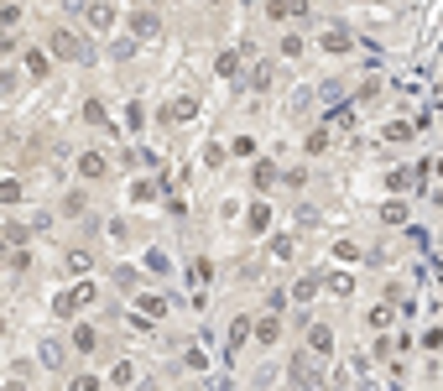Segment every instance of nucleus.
Here are the masks:
<instances>
[{"label": "nucleus", "instance_id": "42", "mask_svg": "<svg viewBox=\"0 0 443 391\" xmlns=\"http://www.w3.org/2000/svg\"><path fill=\"white\" fill-rule=\"evenodd\" d=\"M146 6H152V0H146Z\"/></svg>", "mask_w": 443, "mask_h": 391}, {"label": "nucleus", "instance_id": "24", "mask_svg": "<svg viewBox=\"0 0 443 391\" xmlns=\"http://www.w3.org/2000/svg\"><path fill=\"white\" fill-rule=\"evenodd\" d=\"M334 255H339V261H360V240H339Z\"/></svg>", "mask_w": 443, "mask_h": 391}, {"label": "nucleus", "instance_id": "33", "mask_svg": "<svg viewBox=\"0 0 443 391\" xmlns=\"http://www.w3.org/2000/svg\"><path fill=\"white\" fill-rule=\"evenodd\" d=\"M68 391H99V375H73Z\"/></svg>", "mask_w": 443, "mask_h": 391}, {"label": "nucleus", "instance_id": "38", "mask_svg": "<svg viewBox=\"0 0 443 391\" xmlns=\"http://www.w3.org/2000/svg\"><path fill=\"white\" fill-rule=\"evenodd\" d=\"M235 68H240L235 52H219V73H224V78H235Z\"/></svg>", "mask_w": 443, "mask_h": 391}, {"label": "nucleus", "instance_id": "9", "mask_svg": "<svg viewBox=\"0 0 443 391\" xmlns=\"http://www.w3.org/2000/svg\"><path fill=\"white\" fill-rule=\"evenodd\" d=\"M324 52H334V58H339V52H350V32L329 26V32H324Z\"/></svg>", "mask_w": 443, "mask_h": 391}, {"label": "nucleus", "instance_id": "8", "mask_svg": "<svg viewBox=\"0 0 443 391\" xmlns=\"http://www.w3.org/2000/svg\"><path fill=\"white\" fill-rule=\"evenodd\" d=\"M277 339H281V323H277V318H261V323H256V344H261V349H272Z\"/></svg>", "mask_w": 443, "mask_h": 391}, {"label": "nucleus", "instance_id": "10", "mask_svg": "<svg viewBox=\"0 0 443 391\" xmlns=\"http://www.w3.org/2000/svg\"><path fill=\"white\" fill-rule=\"evenodd\" d=\"M209 277H214V261H209V255H198V261H193V272H188V282H193V292L204 287Z\"/></svg>", "mask_w": 443, "mask_h": 391}, {"label": "nucleus", "instance_id": "41", "mask_svg": "<svg viewBox=\"0 0 443 391\" xmlns=\"http://www.w3.org/2000/svg\"><path fill=\"white\" fill-rule=\"evenodd\" d=\"M214 6H219V0H214Z\"/></svg>", "mask_w": 443, "mask_h": 391}, {"label": "nucleus", "instance_id": "34", "mask_svg": "<svg viewBox=\"0 0 443 391\" xmlns=\"http://www.w3.org/2000/svg\"><path fill=\"white\" fill-rule=\"evenodd\" d=\"M73 298H78V308H89V303H94V282H78Z\"/></svg>", "mask_w": 443, "mask_h": 391}, {"label": "nucleus", "instance_id": "26", "mask_svg": "<svg viewBox=\"0 0 443 391\" xmlns=\"http://www.w3.org/2000/svg\"><path fill=\"white\" fill-rule=\"evenodd\" d=\"M230 152H235V157H256V136H235Z\"/></svg>", "mask_w": 443, "mask_h": 391}, {"label": "nucleus", "instance_id": "21", "mask_svg": "<svg viewBox=\"0 0 443 391\" xmlns=\"http://www.w3.org/2000/svg\"><path fill=\"white\" fill-rule=\"evenodd\" d=\"M68 277H89V255L84 251H68Z\"/></svg>", "mask_w": 443, "mask_h": 391}, {"label": "nucleus", "instance_id": "1", "mask_svg": "<svg viewBox=\"0 0 443 391\" xmlns=\"http://www.w3.org/2000/svg\"><path fill=\"white\" fill-rule=\"evenodd\" d=\"M47 47H52V58H63V63H89V58H94V52H89V42H84V37H73L68 26H58Z\"/></svg>", "mask_w": 443, "mask_h": 391}, {"label": "nucleus", "instance_id": "14", "mask_svg": "<svg viewBox=\"0 0 443 391\" xmlns=\"http://www.w3.org/2000/svg\"><path fill=\"white\" fill-rule=\"evenodd\" d=\"M381 141H392V146L396 141H412V126H407V120H392V126L381 131Z\"/></svg>", "mask_w": 443, "mask_h": 391}, {"label": "nucleus", "instance_id": "4", "mask_svg": "<svg viewBox=\"0 0 443 391\" xmlns=\"http://www.w3.org/2000/svg\"><path fill=\"white\" fill-rule=\"evenodd\" d=\"M104 172H110V162H104L99 152H84V157H78V178H84V183H99Z\"/></svg>", "mask_w": 443, "mask_h": 391}, {"label": "nucleus", "instance_id": "18", "mask_svg": "<svg viewBox=\"0 0 443 391\" xmlns=\"http://www.w3.org/2000/svg\"><path fill=\"white\" fill-rule=\"evenodd\" d=\"M42 366H47V371H63V344H58V339L42 344Z\"/></svg>", "mask_w": 443, "mask_h": 391}, {"label": "nucleus", "instance_id": "27", "mask_svg": "<svg viewBox=\"0 0 443 391\" xmlns=\"http://www.w3.org/2000/svg\"><path fill=\"white\" fill-rule=\"evenodd\" d=\"M6 261H11V272H32V266H37V261H32V255H26V251H11Z\"/></svg>", "mask_w": 443, "mask_h": 391}, {"label": "nucleus", "instance_id": "5", "mask_svg": "<svg viewBox=\"0 0 443 391\" xmlns=\"http://www.w3.org/2000/svg\"><path fill=\"white\" fill-rule=\"evenodd\" d=\"M84 21H89V32H110V26H115V11L104 6V0H94V6L84 11Z\"/></svg>", "mask_w": 443, "mask_h": 391}, {"label": "nucleus", "instance_id": "19", "mask_svg": "<svg viewBox=\"0 0 443 391\" xmlns=\"http://www.w3.org/2000/svg\"><path fill=\"white\" fill-rule=\"evenodd\" d=\"M303 146H308V157H318V152H329V126H318V131H313V136H308Z\"/></svg>", "mask_w": 443, "mask_h": 391}, {"label": "nucleus", "instance_id": "39", "mask_svg": "<svg viewBox=\"0 0 443 391\" xmlns=\"http://www.w3.org/2000/svg\"><path fill=\"white\" fill-rule=\"evenodd\" d=\"M26 240V224H6V246H21Z\"/></svg>", "mask_w": 443, "mask_h": 391}, {"label": "nucleus", "instance_id": "23", "mask_svg": "<svg viewBox=\"0 0 443 391\" xmlns=\"http://www.w3.org/2000/svg\"><path fill=\"white\" fill-rule=\"evenodd\" d=\"M412 183V172L407 167H396V172H386V188H392V193H401V188Z\"/></svg>", "mask_w": 443, "mask_h": 391}, {"label": "nucleus", "instance_id": "16", "mask_svg": "<svg viewBox=\"0 0 443 391\" xmlns=\"http://www.w3.org/2000/svg\"><path fill=\"white\" fill-rule=\"evenodd\" d=\"M52 313H58V318H73V313H78V298H73V292H58V298H52Z\"/></svg>", "mask_w": 443, "mask_h": 391}, {"label": "nucleus", "instance_id": "35", "mask_svg": "<svg viewBox=\"0 0 443 391\" xmlns=\"http://www.w3.org/2000/svg\"><path fill=\"white\" fill-rule=\"evenodd\" d=\"M272 255H277V261H287V255H292V240L277 235V240H272Z\"/></svg>", "mask_w": 443, "mask_h": 391}, {"label": "nucleus", "instance_id": "29", "mask_svg": "<svg viewBox=\"0 0 443 391\" xmlns=\"http://www.w3.org/2000/svg\"><path fill=\"white\" fill-rule=\"evenodd\" d=\"M16 21H21V6H0V32H11Z\"/></svg>", "mask_w": 443, "mask_h": 391}, {"label": "nucleus", "instance_id": "11", "mask_svg": "<svg viewBox=\"0 0 443 391\" xmlns=\"http://www.w3.org/2000/svg\"><path fill=\"white\" fill-rule=\"evenodd\" d=\"M94 344H99V339H94V329H89V323H78V329H73V349H78V355H94Z\"/></svg>", "mask_w": 443, "mask_h": 391}, {"label": "nucleus", "instance_id": "37", "mask_svg": "<svg viewBox=\"0 0 443 391\" xmlns=\"http://www.w3.org/2000/svg\"><path fill=\"white\" fill-rule=\"evenodd\" d=\"M392 323V308H370V329H386Z\"/></svg>", "mask_w": 443, "mask_h": 391}, {"label": "nucleus", "instance_id": "12", "mask_svg": "<svg viewBox=\"0 0 443 391\" xmlns=\"http://www.w3.org/2000/svg\"><path fill=\"white\" fill-rule=\"evenodd\" d=\"M250 334H256V329H250V318L240 313V318L230 323V344H235V349H245V339H250Z\"/></svg>", "mask_w": 443, "mask_h": 391}, {"label": "nucleus", "instance_id": "6", "mask_svg": "<svg viewBox=\"0 0 443 391\" xmlns=\"http://www.w3.org/2000/svg\"><path fill=\"white\" fill-rule=\"evenodd\" d=\"M21 68L32 73V78H47L52 63H47V52H42V47H26V52H21Z\"/></svg>", "mask_w": 443, "mask_h": 391}, {"label": "nucleus", "instance_id": "13", "mask_svg": "<svg viewBox=\"0 0 443 391\" xmlns=\"http://www.w3.org/2000/svg\"><path fill=\"white\" fill-rule=\"evenodd\" d=\"M146 272H152V277H167V272H172L167 251H146Z\"/></svg>", "mask_w": 443, "mask_h": 391}, {"label": "nucleus", "instance_id": "22", "mask_svg": "<svg viewBox=\"0 0 443 391\" xmlns=\"http://www.w3.org/2000/svg\"><path fill=\"white\" fill-rule=\"evenodd\" d=\"M329 292H334V298H344V292H355V282L344 277V272H334V277H329Z\"/></svg>", "mask_w": 443, "mask_h": 391}, {"label": "nucleus", "instance_id": "25", "mask_svg": "<svg viewBox=\"0 0 443 391\" xmlns=\"http://www.w3.org/2000/svg\"><path fill=\"white\" fill-rule=\"evenodd\" d=\"M193 110H198L193 100H178V104H167V115H172V120H193Z\"/></svg>", "mask_w": 443, "mask_h": 391}, {"label": "nucleus", "instance_id": "15", "mask_svg": "<svg viewBox=\"0 0 443 391\" xmlns=\"http://www.w3.org/2000/svg\"><path fill=\"white\" fill-rule=\"evenodd\" d=\"M266 224H272V209L256 204V209H250V224H245V230H250V235H266Z\"/></svg>", "mask_w": 443, "mask_h": 391}, {"label": "nucleus", "instance_id": "7", "mask_svg": "<svg viewBox=\"0 0 443 391\" xmlns=\"http://www.w3.org/2000/svg\"><path fill=\"white\" fill-rule=\"evenodd\" d=\"M136 308H141V318H162L167 313V298H162V292H141Z\"/></svg>", "mask_w": 443, "mask_h": 391}, {"label": "nucleus", "instance_id": "31", "mask_svg": "<svg viewBox=\"0 0 443 391\" xmlns=\"http://www.w3.org/2000/svg\"><path fill=\"white\" fill-rule=\"evenodd\" d=\"M110 381H115V386H131V381H136V371H131V366H126V360H120V366L110 371Z\"/></svg>", "mask_w": 443, "mask_h": 391}, {"label": "nucleus", "instance_id": "40", "mask_svg": "<svg viewBox=\"0 0 443 391\" xmlns=\"http://www.w3.org/2000/svg\"><path fill=\"white\" fill-rule=\"evenodd\" d=\"M6 391H26V386H16V381H11V386H6Z\"/></svg>", "mask_w": 443, "mask_h": 391}, {"label": "nucleus", "instance_id": "3", "mask_svg": "<svg viewBox=\"0 0 443 391\" xmlns=\"http://www.w3.org/2000/svg\"><path fill=\"white\" fill-rule=\"evenodd\" d=\"M308 355H318V360L334 355V329L329 323H313V329H308Z\"/></svg>", "mask_w": 443, "mask_h": 391}, {"label": "nucleus", "instance_id": "30", "mask_svg": "<svg viewBox=\"0 0 443 391\" xmlns=\"http://www.w3.org/2000/svg\"><path fill=\"white\" fill-rule=\"evenodd\" d=\"M303 16H313V6L308 0H287V21H303Z\"/></svg>", "mask_w": 443, "mask_h": 391}, {"label": "nucleus", "instance_id": "20", "mask_svg": "<svg viewBox=\"0 0 443 391\" xmlns=\"http://www.w3.org/2000/svg\"><path fill=\"white\" fill-rule=\"evenodd\" d=\"M313 292H318V277H303L298 287H292V298H298V303H313Z\"/></svg>", "mask_w": 443, "mask_h": 391}, {"label": "nucleus", "instance_id": "2", "mask_svg": "<svg viewBox=\"0 0 443 391\" xmlns=\"http://www.w3.org/2000/svg\"><path fill=\"white\" fill-rule=\"evenodd\" d=\"M131 37H141V42L162 37V21H157V11H152V6H141L136 16H131Z\"/></svg>", "mask_w": 443, "mask_h": 391}, {"label": "nucleus", "instance_id": "17", "mask_svg": "<svg viewBox=\"0 0 443 391\" xmlns=\"http://www.w3.org/2000/svg\"><path fill=\"white\" fill-rule=\"evenodd\" d=\"M256 188H277V162H256Z\"/></svg>", "mask_w": 443, "mask_h": 391}, {"label": "nucleus", "instance_id": "28", "mask_svg": "<svg viewBox=\"0 0 443 391\" xmlns=\"http://www.w3.org/2000/svg\"><path fill=\"white\" fill-rule=\"evenodd\" d=\"M277 52H281V58H303V42H298V37L287 32V37H281V47H277Z\"/></svg>", "mask_w": 443, "mask_h": 391}, {"label": "nucleus", "instance_id": "32", "mask_svg": "<svg viewBox=\"0 0 443 391\" xmlns=\"http://www.w3.org/2000/svg\"><path fill=\"white\" fill-rule=\"evenodd\" d=\"M381 219H386V224H401V219H407V204H386Z\"/></svg>", "mask_w": 443, "mask_h": 391}, {"label": "nucleus", "instance_id": "36", "mask_svg": "<svg viewBox=\"0 0 443 391\" xmlns=\"http://www.w3.org/2000/svg\"><path fill=\"white\" fill-rule=\"evenodd\" d=\"M21 198V183H0V204H16Z\"/></svg>", "mask_w": 443, "mask_h": 391}]
</instances>
